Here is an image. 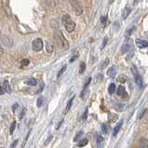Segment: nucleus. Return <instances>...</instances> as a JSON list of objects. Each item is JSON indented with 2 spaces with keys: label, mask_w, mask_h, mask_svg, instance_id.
<instances>
[{
  "label": "nucleus",
  "mask_w": 148,
  "mask_h": 148,
  "mask_svg": "<svg viewBox=\"0 0 148 148\" xmlns=\"http://www.w3.org/2000/svg\"><path fill=\"white\" fill-rule=\"evenodd\" d=\"M54 39H55V42H56V44L58 45V47H60L61 49L65 50L69 48L68 41H67V39L64 37V36H63L62 31L59 30V29L54 31Z\"/></svg>",
  "instance_id": "f257e3e1"
},
{
  "label": "nucleus",
  "mask_w": 148,
  "mask_h": 148,
  "mask_svg": "<svg viewBox=\"0 0 148 148\" xmlns=\"http://www.w3.org/2000/svg\"><path fill=\"white\" fill-rule=\"evenodd\" d=\"M62 23L64 25L67 32L72 33L75 28V23L73 20L71 19V17L68 14H65L62 16Z\"/></svg>",
  "instance_id": "f03ea898"
},
{
  "label": "nucleus",
  "mask_w": 148,
  "mask_h": 148,
  "mask_svg": "<svg viewBox=\"0 0 148 148\" xmlns=\"http://www.w3.org/2000/svg\"><path fill=\"white\" fill-rule=\"evenodd\" d=\"M70 4L72 8H73L74 11L75 12V14L77 15H81L82 12H83V8L81 6V4H80L77 0H70Z\"/></svg>",
  "instance_id": "7ed1b4c3"
},
{
  "label": "nucleus",
  "mask_w": 148,
  "mask_h": 148,
  "mask_svg": "<svg viewBox=\"0 0 148 148\" xmlns=\"http://www.w3.org/2000/svg\"><path fill=\"white\" fill-rule=\"evenodd\" d=\"M32 48L34 49V51L36 52H39L43 49V41H42L40 38H36L34 40L33 42V45H32Z\"/></svg>",
  "instance_id": "20e7f679"
},
{
  "label": "nucleus",
  "mask_w": 148,
  "mask_h": 148,
  "mask_svg": "<svg viewBox=\"0 0 148 148\" xmlns=\"http://www.w3.org/2000/svg\"><path fill=\"white\" fill-rule=\"evenodd\" d=\"M1 42L4 46H6V47H8V48H11L12 46H13V40L10 39V36H8L6 35L1 36Z\"/></svg>",
  "instance_id": "39448f33"
},
{
  "label": "nucleus",
  "mask_w": 148,
  "mask_h": 148,
  "mask_svg": "<svg viewBox=\"0 0 148 148\" xmlns=\"http://www.w3.org/2000/svg\"><path fill=\"white\" fill-rule=\"evenodd\" d=\"M132 71H133V75H134V78H135V82L138 85V87L142 88L143 85V78L140 75L137 73V71L135 70V68H132Z\"/></svg>",
  "instance_id": "423d86ee"
},
{
  "label": "nucleus",
  "mask_w": 148,
  "mask_h": 148,
  "mask_svg": "<svg viewBox=\"0 0 148 148\" xmlns=\"http://www.w3.org/2000/svg\"><path fill=\"white\" fill-rule=\"evenodd\" d=\"M132 42L128 41L127 43H125L123 46H122L121 52L122 53H127V52H129L130 50H132Z\"/></svg>",
  "instance_id": "0eeeda50"
},
{
  "label": "nucleus",
  "mask_w": 148,
  "mask_h": 148,
  "mask_svg": "<svg viewBox=\"0 0 148 148\" xmlns=\"http://www.w3.org/2000/svg\"><path fill=\"white\" fill-rule=\"evenodd\" d=\"M135 43H136L137 47H139L140 49H145L148 47V42L143 39H136Z\"/></svg>",
  "instance_id": "6e6552de"
},
{
  "label": "nucleus",
  "mask_w": 148,
  "mask_h": 148,
  "mask_svg": "<svg viewBox=\"0 0 148 148\" xmlns=\"http://www.w3.org/2000/svg\"><path fill=\"white\" fill-rule=\"evenodd\" d=\"M132 12V8H130L129 6H127L124 8L123 11H122V18H123L124 20L127 19V17H128L130 15V13Z\"/></svg>",
  "instance_id": "1a4fd4ad"
},
{
  "label": "nucleus",
  "mask_w": 148,
  "mask_h": 148,
  "mask_svg": "<svg viewBox=\"0 0 148 148\" xmlns=\"http://www.w3.org/2000/svg\"><path fill=\"white\" fill-rule=\"evenodd\" d=\"M116 74V67L115 66L110 67V68L108 69V71H107V75H108L109 77H111V78L115 77Z\"/></svg>",
  "instance_id": "9d476101"
},
{
  "label": "nucleus",
  "mask_w": 148,
  "mask_h": 148,
  "mask_svg": "<svg viewBox=\"0 0 148 148\" xmlns=\"http://www.w3.org/2000/svg\"><path fill=\"white\" fill-rule=\"evenodd\" d=\"M122 124H123V120H120V121L116 124V126L115 127V129H114V130H113V135H114V136H116V135L118 132H119V130H120L121 127H122Z\"/></svg>",
  "instance_id": "9b49d317"
},
{
  "label": "nucleus",
  "mask_w": 148,
  "mask_h": 148,
  "mask_svg": "<svg viewBox=\"0 0 148 148\" xmlns=\"http://www.w3.org/2000/svg\"><path fill=\"white\" fill-rule=\"evenodd\" d=\"M104 145V139L103 138L101 135H98L97 137V146L98 148H103Z\"/></svg>",
  "instance_id": "f8f14e48"
},
{
  "label": "nucleus",
  "mask_w": 148,
  "mask_h": 148,
  "mask_svg": "<svg viewBox=\"0 0 148 148\" xmlns=\"http://www.w3.org/2000/svg\"><path fill=\"white\" fill-rule=\"evenodd\" d=\"M139 145H140V148H148V139L141 138Z\"/></svg>",
  "instance_id": "ddd939ff"
},
{
  "label": "nucleus",
  "mask_w": 148,
  "mask_h": 148,
  "mask_svg": "<svg viewBox=\"0 0 148 148\" xmlns=\"http://www.w3.org/2000/svg\"><path fill=\"white\" fill-rule=\"evenodd\" d=\"M3 88H4V90H5L6 92H8V93H10L11 92V90H10V84H8V80H5L3 83Z\"/></svg>",
  "instance_id": "4468645a"
},
{
  "label": "nucleus",
  "mask_w": 148,
  "mask_h": 148,
  "mask_svg": "<svg viewBox=\"0 0 148 148\" xmlns=\"http://www.w3.org/2000/svg\"><path fill=\"white\" fill-rule=\"evenodd\" d=\"M25 84H26V85H29V86H36L37 84V81L36 78H29L28 80L25 81Z\"/></svg>",
  "instance_id": "2eb2a0df"
},
{
  "label": "nucleus",
  "mask_w": 148,
  "mask_h": 148,
  "mask_svg": "<svg viewBox=\"0 0 148 148\" xmlns=\"http://www.w3.org/2000/svg\"><path fill=\"white\" fill-rule=\"evenodd\" d=\"M46 4H47V6L50 8H54L56 7V2H55V0H45Z\"/></svg>",
  "instance_id": "dca6fc26"
},
{
  "label": "nucleus",
  "mask_w": 148,
  "mask_h": 148,
  "mask_svg": "<svg viewBox=\"0 0 148 148\" xmlns=\"http://www.w3.org/2000/svg\"><path fill=\"white\" fill-rule=\"evenodd\" d=\"M101 132L104 134H107L110 132V126L107 124H103L101 125Z\"/></svg>",
  "instance_id": "f3484780"
},
{
  "label": "nucleus",
  "mask_w": 148,
  "mask_h": 148,
  "mask_svg": "<svg viewBox=\"0 0 148 148\" xmlns=\"http://www.w3.org/2000/svg\"><path fill=\"white\" fill-rule=\"evenodd\" d=\"M88 139L84 138V139H82V140H80V141H79L77 146H78V147H84V146H86V145H88Z\"/></svg>",
  "instance_id": "a211bd4d"
},
{
  "label": "nucleus",
  "mask_w": 148,
  "mask_h": 148,
  "mask_svg": "<svg viewBox=\"0 0 148 148\" xmlns=\"http://www.w3.org/2000/svg\"><path fill=\"white\" fill-rule=\"evenodd\" d=\"M117 94L119 96H123L124 94H126V90H125V88L123 86H119L118 87V90H117Z\"/></svg>",
  "instance_id": "6ab92c4d"
},
{
  "label": "nucleus",
  "mask_w": 148,
  "mask_h": 148,
  "mask_svg": "<svg viewBox=\"0 0 148 148\" xmlns=\"http://www.w3.org/2000/svg\"><path fill=\"white\" fill-rule=\"evenodd\" d=\"M44 101H45V98H44L43 96H40L39 98H38V100H37V103H36V106H37V107H41L42 105H43Z\"/></svg>",
  "instance_id": "aec40b11"
},
{
  "label": "nucleus",
  "mask_w": 148,
  "mask_h": 148,
  "mask_svg": "<svg viewBox=\"0 0 148 148\" xmlns=\"http://www.w3.org/2000/svg\"><path fill=\"white\" fill-rule=\"evenodd\" d=\"M46 49H47V52L48 53H52L53 51V47L51 44H49V42L46 43Z\"/></svg>",
  "instance_id": "412c9836"
},
{
  "label": "nucleus",
  "mask_w": 148,
  "mask_h": 148,
  "mask_svg": "<svg viewBox=\"0 0 148 148\" xmlns=\"http://www.w3.org/2000/svg\"><path fill=\"white\" fill-rule=\"evenodd\" d=\"M115 90H116V85L114 83H112L108 88V92L110 94H113L114 92H115Z\"/></svg>",
  "instance_id": "4be33fe9"
},
{
  "label": "nucleus",
  "mask_w": 148,
  "mask_h": 148,
  "mask_svg": "<svg viewBox=\"0 0 148 148\" xmlns=\"http://www.w3.org/2000/svg\"><path fill=\"white\" fill-rule=\"evenodd\" d=\"M74 98H75V97H73V98H71V99L69 100L68 103H67V105H66V108H65V113H67V112H68L69 110H70V108H71V106H72V103H73Z\"/></svg>",
  "instance_id": "5701e85b"
},
{
  "label": "nucleus",
  "mask_w": 148,
  "mask_h": 148,
  "mask_svg": "<svg viewBox=\"0 0 148 148\" xmlns=\"http://www.w3.org/2000/svg\"><path fill=\"white\" fill-rule=\"evenodd\" d=\"M85 69H86V63L82 62L81 63H80L79 73H80V74H83V73H84V71H85Z\"/></svg>",
  "instance_id": "b1692460"
},
{
  "label": "nucleus",
  "mask_w": 148,
  "mask_h": 148,
  "mask_svg": "<svg viewBox=\"0 0 148 148\" xmlns=\"http://www.w3.org/2000/svg\"><path fill=\"white\" fill-rule=\"evenodd\" d=\"M134 30H135V27H132V28H130V29H128V30L126 31V37H130V36H132Z\"/></svg>",
  "instance_id": "393cba45"
},
{
  "label": "nucleus",
  "mask_w": 148,
  "mask_h": 148,
  "mask_svg": "<svg viewBox=\"0 0 148 148\" xmlns=\"http://www.w3.org/2000/svg\"><path fill=\"white\" fill-rule=\"evenodd\" d=\"M83 133H84L83 132H78L77 135H75V138H74V142H77V141L79 140V139L82 137Z\"/></svg>",
  "instance_id": "a878e982"
},
{
  "label": "nucleus",
  "mask_w": 148,
  "mask_h": 148,
  "mask_svg": "<svg viewBox=\"0 0 148 148\" xmlns=\"http://www.w3.org/2000/svg\"><path fill=\"white\" fill-rule=\"evenodd\" d=\"M109 64V59L108 58H106L105 60L103 61V64L101 65V69H103V68H105L107 65Z\"/></svg>",
  "instance_id": "bb28decb"
},
{
  "label": "nucleus",
  "mask_w": 148,
  "mask_h": 148,
  "mask_svg": "<svg viewBox=\"0 0 148 148\" xmlns=\"http://www.w3.org/2000/svg\"><path fill=\"white\" fill-rule=\"evenodd\" d=\"M15 128H16V122H15V121H13V122H12L11 126H10V134L13 133Z\"/></svg>",
  "instance_id": "cd10ccee"
},
{
  "label": "nucleus",
  "mask_w": 148,
  "mask_h": 148,
  "mask_svg": "<svg viewBox=\"0 0 148 148\" xmlns=\"http://www.w3.org/2000/svg\"><path fill=\"white\" fill-rule=\"evenodd\" d=\"M66 68H67V66H66V65H64V66H63L62 68V69H61L60 71H59V73H58V75H57V77H61V75H62V74H63V73H64V72H65Z\"/></svg>",
  "instance_id": "c85d7f7f"
},
{
  "label": "nucleus",
  "mask_w": 148,
  "mask_h": 148,
  "mask_svg": "<svg viewBox=\"0 0 148 148\" xmlns=\"http://www.w3.org/2000/svg\"><path fill=\"white\" fill-rule=\"evenodd\" d=\"M29 64V60H27V59H23V60L22 61V65L23 66H26Z\"/></svg>",
  "instance_id": "c756f323"
},
{
  "label": "nucleus",
  "mask_w": 148,
  "mask_h": 148,
  "mask_svg": "<svg viewBox=\"0 0 148 148\" xmlns=\"http://www.w3.org/2000/svg\"><path fill=\"white\" fill-rule=\"evenodd\" d=\"M118 81L121 82V83H124V82L126 81V77H123V75H120L119 78H118Z\"/></svg>",
  "instance_id": "7c9ffc66"
},
{
  "label": "nucleus",
  "mask_w": 148,
  "mask_h": 148,
  "mask_svg": "<svg viewBox=\"0 0 148 148\" xmlns=\"http://www.w3.org/2000/svg\"><path fill=\"white\" fill-rule=\"evenodd\" d=\"M106 20H107V17L106 16H103L101 18V22L103 24H105V22H106Z\"/></svg>",
  "instance_id": "2f4dec72"
},
{
  "label": "nucleus",
  "mask_w": 148,
  "mask_h": 148,
  "mask_svg": "<svg viewBox=\"0 0 148 148\" xmlns=\"http://www.w3.org/2000/svg\"><path fill=\"white\" fill-rule=\"evenodd\" d=\"M18 143H19V141H18V140H15L13 143H12V145H11V148H16L17 145H18Z\"/></svg>",
  "instance_id": "473e14b6"
},
{
  "label": "nucleus",
  "mask_w": 148,
  "mask_h": 148,
  "mask_svg": "<svg viewBox=\"0 0 148 148\" xmlns=\"http://www.w3.org/2000/svg\"><path fill=\"white\" fill-rule=\"evenodd\" d=\"M106 43H107V37H104L103 42V45H101V49H103L105 47V45H106Z\"/></svg>",
  "instance_id": "72a5a7b5"
},
{
  "label": "nucleus",
  "mask_w": 148,
  "mask_h": 148,
  "mask_svg": "<svg viewBox=\"0 0 148 148\" xmlns=\"http://www.w3.org/2000/svg\"><path fill=\"white\" fill-rule=\"evenodd\" d=\"M51 140H52V136H49V137L48 138V140H47V141H46V142L44 143V145H48L49 143V142L51 141Z\"/></svg>",
  "instance_id": "f704fd0d"
},
{
  "label": "nucleus",
  "mask_w": 148,
  "mask_h": 148,
  "mask_svg": "<svg viewBox=\"0 0 148 148\" xmlns=\"http://www.w3.org/2000/svg\"><path fill=\"white\" fill-rule=\"evenodd\" d=\"M78 58V54H77V55H75V56L73 57V58H71L70 59V62H73L75 60H77V59Z\"/></svg>",
  "instance_id": "c9c22d12"
},
{
  "label": "nucleus",
  "mask_w": 148,
  "mask_h": 148,
  "mask_svg": "<svg viewBox=\"0 0 148 148\" xmlns=\"http://www.w3.org/2000/svg\"><path fill=\"white\" fill-rule=\"evenodd\" d=\"M87 116H88V109H86V110H85V113H84L82 119H86V118H87Z\"/></svg>",
  "instance_id": "e433bc0d"
},
{
  "label": "nucleus",
  "mask_w": 148,
  "mask_h": 148,
  "mask_svg": "<svg viewBox=\"0 0 148 148\" xmlns=\"http://www.w3.org/2000/svg\"><path fill=\"white\" fill-rule=\"evenodd\" d=\"M5 90H4V88H3V87H1V86H0V95H2V94H4V93H5Z\"/></svg>",
  "instance_id": "4c0bfd02"
},
{
  "label": "nucleus",
  "mask_w": 148,
  "mask_h": 148,
  "mask_svg": "<svg viewBox=\"0 0 148 148\" xmlns=\"http://www.w3.org/2000/svg\"><path fill=\"white\" fill-rule=\"evenodd\" d=\"M23 114H24V108L22 110V113H21V115H20V119H22V118L23 117Z\"/></svg>",
  "instance_id": "58836bf2"
},
{
  "label": "nucleus",
  "mask_w": 148,
  "mask_h": 148,
  "mask_svg": "<svg viewBox=\"0 0 148 148\" xmlns=\"http://www.w3.org/2000/svg\"><path fill=\"white\" fill-rule=\"evenodd\" d=\"M16 107H18V103H15V104L13 105V107H12V109H13V111H15V110H16V109H15Z\"/></svg>",
  "instance_id": "ea45409f"
},
{
  "label": "nucleus",
  "mask_w": 148,
  "mask_h": 148,
  "mask_svg": "<svg viewBox=\"0 0 148 148\" xmlns=\"http://www.w3.org/2000/svg\"><path fill=\"white\" fill-rule=\"evenodd\" d=\"M3 53V49L1 47V45H0V54H2Z\"/></svg>",
  "instance_id": "a19ab883"
},
{
  "label": "nucleus",
  "mask_w": 148,
  "mask_h": 148,
  "mask_svg": "<svg viewBox=\"0 0 148 148\" xmlns=\"http://www.w3.org/2000/svg\"><path fill=\"white\" fill-rule=\"evenodd\" d=\"M62 120L60 122V123H59V125H58V127H57V129H59V128H60V127H61V125H62Z\"/></svg>",
  "instance_id": "79ce46f5"
},
{
  "label": "nucleus",
  "mask_w": 148,
  "mask_h": 148,
  "mask_svg": "<svg viewBox=\"0 0 148 148\" xmlns=\"http://www.w3.org/2000/svg\"><path fill=\"white\" fill-rule=\"evenodd\" d=\"M145 36H146V37H147V38H148V31H147V32H145Z\"/></svg>",
  "instance_id": "37998d69"
},
{
  "label": "nucleus",
  "mask_w": 148,
  "mask_h": 148,
  "mask_svg": "<svg viewBox=\"0 0 148 148\" xmlns=\"http://www.w3.org/2000/svg\"><path fill=\"white\" fill-rule=\"evenodd\" d=\"M109 2H110V3H113V2H114V0H109Z\"/></svg>",
  "instance_id": "c03bdc74"
}]
</instances>
